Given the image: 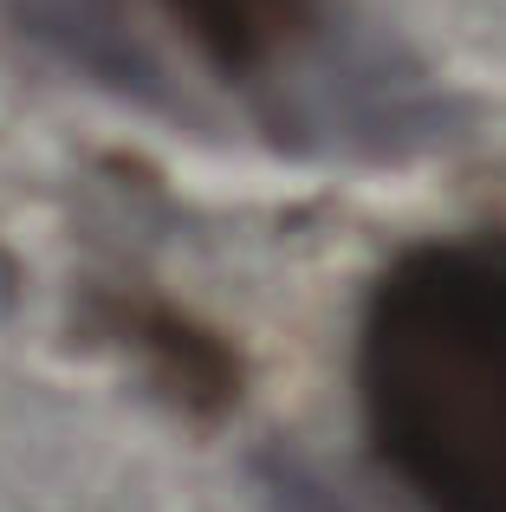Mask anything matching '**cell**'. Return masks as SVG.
Segmentation results:
<instances>
[{"instance_id": "1", "label": "cell", "mask_w": 506, "mask_h": 512, "mask_svg": "<svg viewBox=\"0 0 506 512\" xmlns=\"http://www.w3.org/2000/svg\"><path fill=\"white\" fill-rule=\"evenodd\" d=\"M370 461L422 512H506V234L416 240L357 318Z\"/></svg>"}, {"instance_id": "2", "label": "cell", "mask_w": 506, "mask_h": 512, "mask_svg": "<svg viewBox=\"0 0 506 512\" xmlns=\"http://www.w3.org/2000/svg\"><path fill=\"white\" fill-rule=\"evenodd\" d=\"M163 13L228 78L273 72L318 33V0H163Z\"/></svg>"}]
</instances>
